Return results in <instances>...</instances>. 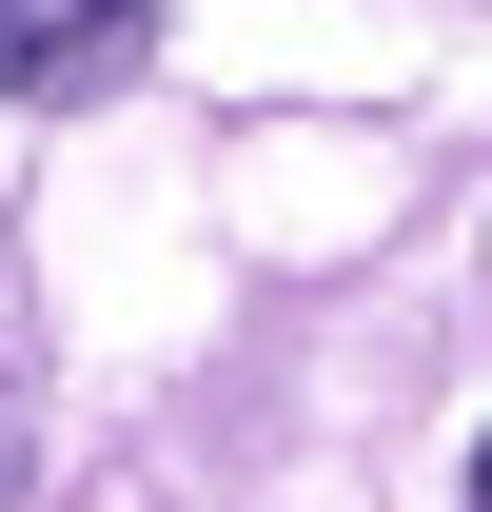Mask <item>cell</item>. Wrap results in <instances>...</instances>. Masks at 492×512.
I'll list each match as a JSON object with an SVG mask.
<instances>
[{"instance_id": "cell-2", "label": "cell", "mask_w": 492, "mask_h": 512, "mask_svg": "<svg viewBox=\"0 0 492 512\" xmlns=\"http://www.w3.org/2000/svg\"><path fill=\"white\" fill-rule=\"evenodd\" d=\"M473 512H492V434H473Z\"/></svg>"}, {"instance_id": "cell-1", "label": "cell", "mask_w": 492, "mask_h": 512, "mask_svg": "<svg viewBox=\"0 0 492 512\" xmlns=\"http://www.w3.org/2000/svg\"><path fill=\"white\" fill-rule=\"evenodd\" d=\"M158 40V0H0V99H99Z\"/></svg>"}]
</instances>
